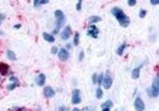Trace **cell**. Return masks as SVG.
Segmentation results:
<instances>
[{
	"label": "cell",
	"instance_id": "4",
	"mask_svg": "<svg viewBox=\"0 0 159 111\" xmlns=\"http://www.w3.org/2000/svg\"><path fill=\"white\" fill-rule=\"evenodd\" d=\"M134 107L136 111H144L145 110V103L144 101L141 100V97H136L135 101H134Z\"/></svg>",
	"mask_w": 159,
	"mask_h": 111
},
{
	"label": "cell",
	"instance_id": "7",
	"mask_svg": "<svg viewBox=\"0 0 159 111\" xmlns=\"http://www.w3.org/2000/svg\"><path fill=\"white\" fill-rule=\"evenodd\" d=\"M70 36H71V27H70V26H66V27L62 30V32H61V40L66 41V40L70 38Z\"/></svg>",
	"mask_w": 159,
	"mask_h": 111
},
{
	"label": "cell",
	"instance_id": "14",
	"mask_svg": "<svg viewBox=\"0 0 159 111\" xmlns=\"http://www.w3.org/2000/svg\"><path fill=\"white\" fill-rule=\"evenodd\" d=\"M140 69H141V66H139V68H135V69L132 70V73H131V77H132V79H137V78L140 77Z\"/></svg>",
	"mask_w": 159,
	"mask_h": 111
},
{
	"label": "cell",
	"instance_id": "18",
	"mask_svg": "<svg viewBox=\"0 0 159 111\" xmlns=\"http://www.w3.org/2000/svg\"><path fill=\"white\" fill-rule=\"evenodd\" d=\"M45 4H48L47 0H36V2L33 3L34 8H37V7H40V5H45Z\"/></svg>",
	"mask_w": 159,
	"mask_h": 111
},
{
	"label": "cell",
	"instance_id": "29",
	"mask_svg": "<svg viewBox=\"0 0 159 111\" xmlns=\"http://www.w3.org/2000/svg\"><path fill=\"white\" fill-rule=\"evenodd\" d=\"M57 52H59V49H57V47H56V46H55V47H52V49H51V54H57Z\"/></svg>",
	"mask_w": 159,
	"mask_h": 111
},
{
	"label": "cell",
	"instance_id": "26",
	"mask_svg": "<svg viewBox=\"0 0 159 111\" xmlns=\"http://www.w3.org/2000/svg\"><path fill=\"white\" fill-rule=\"evenodd\" d=\"M84 59V51H80L79 52V61H82Z\"/></svg>",
	"mask_w": 159,
	"mask_h": 111
},
{
	"label": "cell",
	"instance_id": "28",
	"mask_svg": "<svg viewBox=\"0 0 159 111\" xmlns=\"http://www.w3.org/2000/svg\"><path fill=\"white\" fill-rule=\"evenodd\" d=\"M9 80H10L12 83H18V79H17V77H14V75H13V77H10V79H9Z\"/></svg>",
	"mask_w": 159,
	"mask_h": 111
},
{
	"label": "cell",
	"instance_id": "1",
	"mask_svg": "<svg viewBox=\"0 0 159 111\" xmlns=\"http://www.w3.org/2000/svg\"><path fill=\"white\" fill-rule=\"evenodd\" d=\"M111 13L116 17V19L118 21V23H120V26H121V27H127V26L130 24V18H129V17L123 13V10H122L121 8L115 7V8H112Z\"/></svg>",
	"mask_w": 159,
	"mask_h": 111
},
{
	"label": "cell",
	"instance_id": "24",
	"mask_svg": "<svg viewBox=\"0 0 159 111\" xmlns=\"http://www.w3.org/2000/svg\"><path fill=\"white\" fill-rule=\"evenodd\" d=\"M145 16H146V10H145V9L140 10V14H139V17H140V18H144Z\"/></svg>",
	"mask_w": 159,
	"mask_h": 111
},
{
	"label": "cell",
	"instance_id": "5",
	"mask_svg": "<svg viewBox=\"0 0 159 111\" xmlns=\"http://www.w3.org/2000/svg\"><path fill=\"white\" fill-rule=\"evenodd\" d=\"M71 102H73L74 105H78V103L82 102V96H80V91H79V89H74V91H73Z\"/></svg>",
	"mask_w": 159,
	"mask_h": 111
},
{
	"label": "cell",
	"instance_id": "8",
	"mask_svg": "<svg viewBox=\"0 0 159 111\" xmlns=\"http://www.w3.org/2000/svg\"><path fill=\"white\" fill-rule=\"evenodd\" d=\"M57 55H59V59L61 61H66L69 59V51L66 49H60L59 52H57Z\"/></svg>",
	"mask_w": 159,
	"mask_h": 111
},
{
	"label": "cell",
	"instance_id": "13",
	"mask_svg": "<svg viewBox=\"0 0 159 111\" xmlns=\"http://www.w3.org/2000/svg\"><path fill=\"white\" fill-rule=\"evenodd\" d=\"M43 38L47 41V42H55V37L52 36V35H50V33H47V32H43Z\"/></svg>",
	"mask_w": 159,
	"mask_h": 111
},
{
	"label": "cell",
	"instance_id": "6",
	"mask_svg": "<svg viewBox=\"0 0 159 111\" xmlns=\"http://www.w3.org/2000/svg\"><path fill=\"white\" fill-rule=\"evenodd\" d=\"M102 86L106 88V89H110L112 87V77L107 73L106 75H103V82H102Z\"/></svg>",
	"mask_w": 159,
	"mask_h": 111
},
{
	"label": "cell",
	"instance_id": "20",
	"mask_svg": "<svg viewBox=\"0 0 159 111\" xmlns=\"http://www.w3.org/2000/svg\"><path fill=\"white\" fill-rule=\"evenodd\" d=\"M102 96H103V91L101 88H97L96 89V97L97 98H102Z\"/></svg>",
	"mask_w": 159,
	"mask_h": 111
},
{
	"label": "cell",
	"instance_id": "37",
	"mask_svg": "<svg viewBox=\"0 0 159 111\" xmlns=\"http://www.w3.org/2000/svg\"><path fill=\"white\" fill-rule=\"evenodd\" d=\"M70 47H71V45H70V44H67V45H66V50H69Z\"/></svg>",
	"mask_w": 159,
	"mask_h": 111
},
{
	"label": "cell",
	"instance_id": "25",
	"mask_svg": "<svg viewBox=\"0 0 159 111\" xmlns=\"http://www.w3.org/2000/svg\"><path fill=\"white\" fill-rule=\"evenodd\" d=\"M82 5H83V2H78V4H76V10H82Z\"/></svg>",
	"mask_w": 159,
	"mask_h": 111
},
{
	"label": "cell",
	"instance_id": "17",
	"mask_svg": "<svg viewBox=\"0 0 159 111\" xmlns=\"http://www.w3.org/2000/svg\"><path fill=\"white\" fill-rule=\"evenodd\" d=\"M7 58H8L9 60H13V61H14V60L17 59L15 54H14V52H13L12 50H7Z\"/></svg>",
	"mask_w": 159,
	"mask_h": 111
},
{
	"label": "cell",
	"instance_id": "10",
	"mask_svg": "<svg viewBox=\"0 0 159 111\" xmlns=\"http://www.w3.org/2000/svg\"><path fill=\"white\" fill-rule=\"evenodd\" d=\"M98 33H99V31H98V28H97L96 26H91V27H89V30H88V36H91V37H93V38H97V37H98Z\"/></svg>",
	"mask_w": 159,
	"mask_h": 111
},
{
	"label": "cell",
	"instance_id": "30",
	"mask_svg": "<svg viewBox=\"0 0 159 111\" xmlns=\"http://www.w3.org/2000/svg\"><path fill=\"white\" fill-rule=\"evenodd\" d=\"M127 4L130 7H134V5H136V2H135V0H130V2H127Z\"/></svg>",
	"mask_w": 159,
	"mask_h": 111
},
{
	"label": "cell",
	"instance_id": "19",
	"mask_svg": "<svg viewBox=\"0 0 159 111\" xmlns=\"http://www.w3.org/2000/svg\"><path fill=\"white\" fill-rule=\"evenodd\" d=\"M79 37H80V35H79V32H76L74 35V41H73V45L74 46H78L79 45Z\"/></svg>",
	"mask_w": 159,
	"mask_h": 111
},
{
	"label": "cell",
	"instance_id": "34",
	"mask_svg": "<svg viewBox=\"0 0 159 111\" xmlns=\"http://www.w3.org/2000/svg\"><path fill=\"white\" fill-rule=\"evenodd\" d=\"M21 27H22V26H21V24H15V26H14V28H15V30H19V28H21Z\"/></svg>",
	"mask_w": 159,
	"mask_h": 111
},
{
	"label": "cell",
	"instance_id": "31",
	"mask_svg": "<svg viewBox=\"0 0 159 111\" xmlns=\"http://www.w3.org/2000/svg\"><path fill=\"white\" fill-rule=\"evenodd\" d=\"M5 19V14H3V13H0V24L3 23V21Z\"/></svg>",
	"mask_w": 159,
	"mask_h": 111
},
{
	"label": "cell",
	"instance_id": "16",
	"mask_svg": "<svg viewBox=\"0 0 159 111\" xmlns=\"http://www.w3.org/2000/svg\"><path fill=\"white\" fill-rule=\"evenodd\" d=\"M127 47V45H126V42H123L117 50H116V52H117V55H122L123 54V51H125V49Z\"/></svg>",
	"mask_w": 159,
	"mask_h": 111
},
{
	"label": "cell",
	"instance_id": "11",
	"mask_svg": "<svg viewBox=\"0 0 159 111\" xmlns=\"http://www.w3.org/2000/svg\"><path fill=\"white\" fill-rule=\"evenodd\" d=\"M9 73V65L5 63H0V75H7Z\"/></svg>",
	"mask_w": 159,
	"mask_h": 111
},
{
	"label": "cell",
	"instance_id": "32",
	"mask_svg": "<svg viewBox=\"0 0 159 111\" xmlns=\"http://www.w3.org/2000/svg\"><path fill=\"white\" fill-rule=\"evenodd\" d=\"M66 110H67V108H66V107H64V106L59 108V111H66Z\"/></svg>",
	"mask_w": 159,
	"mask_h": 111
},
{
	"label": "cell",
	"instance_id": "23",
	"mask_svg": "<svg viewBox=\"0 0 159 111\" xmlns=\"http://www.w3.org/2000/svg\"><path fill=\"white\" fill-rule=\"evenodd\" d=\"M102 82H103V74H98V77H97V83H98V84H102Z\"/></svg>",
	"mask_w": 159,
	"mask_h": 111
},
{
	"label": "cell",
	"instance_id": "22",
	"mask_svg": "<svg viewBox=\"0 0 159 111\" xmlns=\"http://www.w3.org/2000/svg\"><path fill=\"white\" fill-rule=\"evenodd\" d=\"M17 87H18V83H10V84H8L7 89H8V91H13V89L17 88Z\"/></svg>",
	"mask_w": 159,
	"mask_h": 111
},
{
	"label": "cell",
	"instance_id": "33",
	"mask_svg": "<svg viewBox=\"0 0 159 111\" xmlns=\"http://www.w3.org/2000/svg\"><path fill=\"white\" fill-rule=\"evenodd\" d=\"M150 4L151 5H158V2H154V0H153V2H150Z\"/></svg>",
	"mask_w": 159,
	"mask_h": 111
},
{
	"label": "cell",
	"instance_id": "9",
	"mask_svg": "<svg viewBox=\"0 0 159 111\" xmlns=\"http://www.w3.org/2000/svg\"><path fill=\"white\" fill-rule=\"evenodd\" d=\"M43 96L46 97V98H52L54 96H55V91H54V88L52 87H45V89H43Z\"/></svg>",
	"mask_w": 159,
	"mask_h": 111
},
{
	"label": "cell",
	"instance_id": "2",
	"mask_svg": "<svg viewBox=\"0 0 159 111\" xmlns=\"http://www.w3.org/2000/svg\"><path fill=\"white\" fill-rule=\"evenodd\" d=\"M55 18H56V26H55V30L52 32V36L59 33L60 28L62 27L64 22H65V14L61 12V10H55Z\"/></svg>",
	"mask_w": 159,
	"mask_h": 111
},
{
	"label": "cell",
	"instance_id": "35",
	"mask_svg": "<svg viewBox=\"0 0 159 111\" xmlns=\"http://www.w3.org/2000/svg\"><path fill=\"white\" fill-rule=\"evenodd\" d=\"M111 108H108V107H104V108H102V111H110Z\"/></svg>",
	"mask_w": 159,
	"mask_h": 111
},
{
	"label": "cell",
	"instance_id": "39",
	"mask_svg": "<svg viewBox=\"0 0 159 111\" xmlns=\"http://www.w3.org/2000/svg\"><path fill=\"white\" fill-rule=\"evenodd\" d=\"M4 35V32H2V31H0V36H3Z\"/></svg>",
	"mask_w": 159,
	"mask_h": 111
},
{
	"label": "cell",
	"instance_id": "15",
	"mask_svg": "<svg viewBox=\"0 0 159 111\" xmlns=\"http://www.w3.org/2000/svg\"><path fill=\"white\" fill-rule=\"evenodd\" d=\"M99 21H101V17H98V16H92V17H89V19H88V22H89L91 24L97 23V22H99Z\"/></svg>",
	"mask_w": 159,
	"mask_h": 111
},
{
	"label": "cell",
	"instance_id": "38",
	"mask_svg": "<svg viewBox=\"0 0 159 111\" xmlns=\"http://www.w3.org/2000/svg\"><path fill=\"white\" fill-rule=\"evenodd\" d=\"M87 111H93V107H87Z\"/></svg>",
	"mask_w": 159,
	"mask_h": 111
},
{
	"label": "cell",
	"instance_id": "36",
	"mask_svg": "<svg viewBox=\"0 0 159 111\" xmlns=\"http://www.w3.org/2000/svg\"><path fill=\"white\" fill-rule=\"evenodd\" d=\"M73 111H82L80 108H78V107H75V108H73Z\"/></svg>",
	"mask_w": 159,
	"mask_h": 111
},
{
	"label": "cell",
	"instance_id": "3",
	"mask_svg": "<svg viewBox=\"0 0 159 111\" xmlns=\"http://www.w3.org/2000/svg\"><path fill=\"white\" fill-rule=\"evenodd\" d=\"M150 91H151L153 98H155V97L159 96V77H158V75H156L155 79L153 80V84H151V87H150Z\"/></svg>",
	"mask_w": 159,
	"mask_h": 111
},
{
	"label": "cell",
	"instance_id": "21",
	"mask_svg": "<svg viewBox=\"0 0 159 111\" xmlns=\"http://www.w3.org/2000/svg\"><path fill=\"white\" fill-rule=\"evenodd\" d=\"M112 101H106V102H103L102 103V108H104V107H108V108H111L112 107Z\"/></svg>",
	"mask_w": 159,
	"mask_h": 111
},
{
	"label": "cell",
	"instance_id": "27",
	"mask_svg": "<svg viewBox=\"0 0 159 111\" xmlns=\"http://www.w3.org/2000/svg\"><path fill=\"white\" fill-rule=\"evenodd\" d=\"M97 77H98V74H93V75H92V82H93L94 84L97 83Z\"/></svg>",
	"mask_w": 159,
	"mask_h": 111
},
{
	"label": "cell",
	"instance_id": "12",
	"mask_svg": "<svg viewBox=\"0 0 159 111\" xmlns=\"http://www.w3.org/2000/svg\"><path fill=\"white\" fill-rule=\"evenodd\" d=\"M45 82H46V75H45V74H40V75L37 77V79H36V83H37V86H40V87H43V86H45Z\"/></svg>",
	"mask_w": 159,
	"mask_h": 111
}]
</instances>
